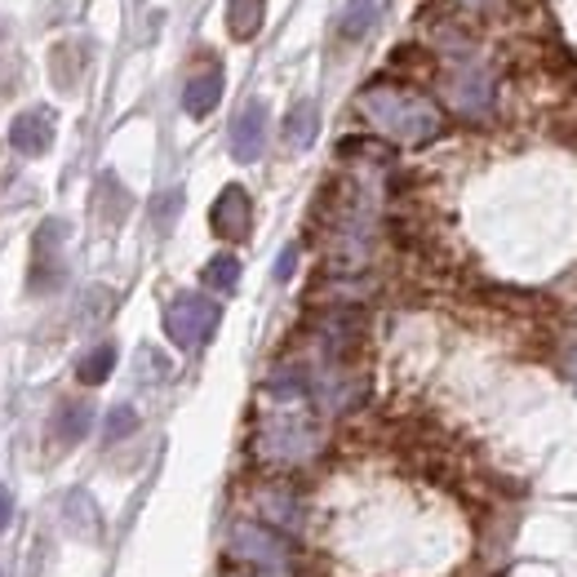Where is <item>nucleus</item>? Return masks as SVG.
<instances>
[{
  "label": "nucleus",
  "mask_w": 577,
  "mask_h": 577,
  "mask_svg": "<svg viewBox=\"0 0 577 577\" xmlns=\"http://www.w3.org/2000/svg\"><path fill=\"white\" fill-rule=\"evenodd\" d=\"M267 448L276 458H285V462H293V458H306L311 448H315V426L311 422H302V418H280L272 431H267Z\"/></svg>",
  "instance_id": "obj_6"
},
{
  "label": "nucleus",
  "mask_w": 577,
  "mask_h": 577,
  "mask_svg": "<svg viewBox=\"0 0 577 577\" xmlns=\"http://www.w3.org/2000/svg\"><path fill=\"white\" fill-rule=\"evenodd\" d=\"M139 431V413L130 409V405H116L111 413H107V444H116V440H124V435H134Z\"/></svg>",
  "instance_id": "obj_15"
},
{
  "label": "nucleus",
  "mask_w": 577,
  "mask_h": 577,
  "mask_svg": "<svg viewBox=\"0 0 577 577\" xmlns=\"http://www.w3.org/2000/svg\"><path fill=\"white\" fill-rule=\"evenodd\" d=\"M10 520H14V497H10V489H0V533L10 529Z\"/></svg>",
  "instance_id": "obj_18"
},
{
  "label": "nucleus",
  "mask_w": 577,
  "mask_h": 577,
  "mask_svg": "<svg viewBox=\"0 0 577 577\" xmlns=\"http://www.w3.org/2000/svg\"><path fill=\"white\" fill-rule=\"evenodd\" d=\"M209 227L223 240H244L249 236V227H253V201H249L244 187H236V182L223 187V196L209 209Z\"/></svg>",
  "instance_id": "obj_3"
},
{
  "label": "nucleus",
  "mask_w": 577,
  "mask_h": 577,
  "mask_svg": "<svg viewBox=\"0 0 577 577\" xmlns=\"http://www.w3.org/2000/svg\"><path fill=\"white\" fill-rule=\"evenodd\" d=\"M267 19V0H227V32L236 40H253Z\"/></svg>",
  "instance_id": "obj_9"
},
{
  "label": "nucleus",
  "mask_w": 577,
  "mask_h": 577,
  "mask_svg": "<svg viewBox=\"0 0 577 577\" xmlns=\"http://www.w3.org/2000/svg\"><path fill=\"white\" fill-rule=\"evenodd\" d=\"M178 214H182V191L173 187V191H165V196L156 201V227H160V231H169Z\"/></svg>",
  "instance_id": "obj_16"
},
{
  "label": "nucleus",
  "mask_w": 577,
  "mask_h": 577,
  "mask_svg": "<svg viewBox=\"0 0 577 577\" xmlns=\"http://www.w3.org/2000/svg\"><path fill=\"white\" fill-rule=\"evenodd\" d=\"M218 98H223V72L218 68H209V72H201V76H191L187 81V94H182V107H187V116H209L214 107H218Z\"/></svg>",
  "instance_id": "obj_8"
},
{
  "label": "nucleus",
  "mask_w": 577,
  "mask_h": 577,
  "mask_svg": "<svg viewBox=\"0 0 577 577\" xmlns=\"http://www.w3.org/2000/svg\"><path fill=\"white\" fill-rule=\"evenodd\" d=\"M293 267H298V244H289V249L280 253V259H276V280H289Z\"/></svg>",
  "instance_id": "obj_17"
},
{
  "label": "nucleus",
  "mask_w": 577,
  "mask_h": 577,
  "mask_svg": "<svg viewBox=\"0 0 577 577\" xmlns=\"http://www.w3.org/2000/svg\"><path fill=\"white\" fill-rule=\"evenodd\" d=\"M236 280H240V263L231 259V253H218V259H209V267H205V285H209V289L231 293Z\"/></svg>",
  "instance_id": "obj_14"
},
{
  "label": "nucleus",
  "mask_w": 577,
  "mask_h": 577,
  "mask_svg": "<svg viewBox=\"0 0 577 577\" xmlns=\"http://www.w3.org/2000/svg\"><path fill=\"white\" fill-rule=\"evenodd\" d=\"M111 369H116V347H111V342H98V347L81 360L76 377L85 382V387H103V382L111 377Z\"/></svg>",
  "instance_id": "obj_13"
},
{
  "label": "nucleus",
  "mask_w": 577,
  "mask_h": 577,
  "mask_svg": "<svg viewBox=\"0 0 577 577\" xmlns=\"http://www.w3.org/2000/svg\"><path fill=\"white\" fill-rule=\"evenodd\" d=\"M231 546H236L240 560H259V564H276V568L289 560V546L276 533H267L263 525H236Z\"/></svg>",
  "instance_id": "obj_5"
},
{
  "label": "nucleus",
  "mask_w": 577,
  "mask_h": 577,
  "mask_svg": "<svg viewBox=\"0 0 577 577\" xmlns=\"http://www.w3.org/2000/svg\"><path fill=\"white\" fill-rule=\"evenodd\" d=\"M360 111L377 124L382 134H392L400 143H426V139L440 134V111L422 94H409V89H396V85H369L360 94Z\"/></svg>",
  "instance_id": "obj_1"
},
{
  "label": "nucleus",
  "mask_w": 577,
  "mask_h": 577,
  "mask_svg": "<svg viewBox=\"0 0 577 577\" xmlns=\"http://www.w3.org/2000/svg\"><path fill=\"white\" fill-rule=\"evenodd\" d=\"M10 143H14L19 156H45L49 143H53V120H49V111H23L10 124Z\"/></svg>",
  "instance_id": "obj_7"
},
{
  "label": "nucleus",
  "mask_w": 577,
  "mask_h": 577,
  "mask_svg": "<svg viewBox=\"0 0 577 577\" xmlns=\"http://www.w3.org/2000/svg\"><path fill=\"white\" fill-rule=\"evenodd\" d=\"M315 130H320V111H315L311 98H302L289 111V120H285V139H289V147H311L315 143Z\"/></svg>",
  "instance_id": "obj_11"
},
{
  "label": "nucleus",
  "mask_w": 577,
  "mask_h": 577,
  "mask_svg": "<svg viewBox=\"0 0 577 577\" xmlns=\"http://www.w3.org/2000/svg\"><path fill=\"white\" fill-rule=\"evenodd\" d=\"M218 320H223V311H218L214 298H205V293H178L165 306V334H169L173 347L191 351V347H205L214 338Z\"/></svg>",
  "instance_id": "obj_2"
},
{
  "label": "nucleus",
  "mask_w": 577,
  "mask_h": 577,
  "mask_svg": "<svg viewBox=\"0 0 577 577\" xmlns=\"http://www.w3.org/2000/svg\"><path fill=\"white\" fill-rule=\"evenodd\" d=\"M373 23H377V0H347L342 14H338V36L360 40V36H369Z\"/></svg>",
  "instance_id": "obj_10"
},
{
  "label": "nucleus",
  "mask_w": 577,
  "mask_h": 577,
  "mask_svg": "<svg viewBox=\"0 0 577 577\" xmlns=\"http://www.w3.org/2000/svg\"><path fill=\"white\" fill-rule=\"evenodd\" d=\"M267 147V103H249L231 124V156L240 165H253Z\"/></svg>",
  "instance_id": "obj_4"
},
{
  "label": "nucleus",
  "mask_w": 577,
  "mask_h": 577,
  "mask_svg": "<svg viewBox=\"0 0 577 577\" xmlns=\"http://www.w3.org/2000/svg\"><path fill=\"white\" fill-rule=\"evenodd\" d=\"M89 422H94V409L89 405H68V409L53 418V440L58 444H81L89 435Z\"/></svg>",
  "instance_id": "obj_12"
}]
</instances>
